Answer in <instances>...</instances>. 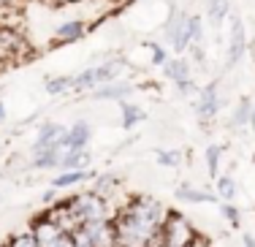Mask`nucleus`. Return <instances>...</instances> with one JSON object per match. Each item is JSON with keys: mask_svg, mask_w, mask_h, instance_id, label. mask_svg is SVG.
Wrapping results in <instances>:
<instances>
[{"mask_svg": "<svg viewBox=\"0 0 255 247\" xmlns=\"http://www.w3.org/2000/svg\"><path fill=\"white\" fill-rule=\"evenodd\" d=\"M215 193H217V198H223V201H236L239 185H236V179L231 177V174H220V177L215 179Z\"/></svg>", "mask_w": 255, "mask_h": 247, "instance_id": "nucleus-21", "label": "nucleus"}, {"mask_svg": "<svg viewBox=\"0 0 255 247\" xmlns=\"http://www.w3.org/2000/svg\"><path fill=\"white\" fill-rule=\"evenodd\" d=\"M44 90L49 95H65V93H71V76H63V74L46 76V79H44Z\"/></svg>", "mask_w": 255, "mask_h": 247, "instance_id": "nucleus-23", "label": "nucleus"}, {"mask_svg": "<svg viewBox=\"0 0 255 247\" xmlns=\"http://www.w3.org/2000/svg\"><path fill=\"white\" fill-rule=\"evenodd\" d=\"M247 52V30L239 14H231V33H228V52H226V68H234Z\"/></svg>", "mask_w": 255, "mask_h": 247, "instance_id": "nucleus-7", "label": "nucleus"}, {"mask_svg": "<svg viewBox=\"0 0 255 247\" xmlns=\"http://www.w3.org/2000/svg\"><path fill=\"white\" fill-rule=\"evenodd\" d=\"M65 128L63 123H54V120H46V123L38 125L35 130V141H33V152H41V149H57L65 144Z\"/></svg>", "mask_w": 255, "mask_h": 247, "instance_id": "nucleus-8", "label": "nucleus"}, {"mask_svg": "<svg viewBox=\"0 0 255 247\" xmlns=\"http://www.w3.org/2000/svg\"><path fill=\"white\" fill-rule=\"evenodd\" d=\"M250 130H255V98H253V114H250Z\"/></svg>", "mask_w": 255, "mask_h": 247, "instance_id": "nucleus-33", "label": "nucleus"}, {"mask_svg": "<svg viewBox=\"0 0 255 247\" xmlns=\"http://www.w3.org/2000/svg\"><path fill=\"white\" fill-rule=\"evenodd\" d=\"M90 163H93V152H90V149H68V147H60L57 171H71V168H90Z\"/></svg>", "mask_w": 255, "mask_h": 247, "instance_id": "nucleus-14", "label": "nucleus"}, {"mask_svg": "<svg viewBox=\"0 0 255 247\" xmlns=\"http://www.w3.org/2000/svg\"><path fill=\"white\" fill-rule=\"evenodd\" d=\"M98 177L95 168H71V171H60L57 177H52V188L54 190H65V188H76V185L93 182Z\"/></svg>", "mask_w": 255, "mask_h": 247, "instance_id": "nucleus-12", "label": "nucleus"}, {"mask_svg": "<svg viewBox=\"0 0 255 247\" xmlns=\"http://www.w3.org/2000/svg\"><path fill=\"white\" fill-rule=\"evenodd\" d=\"M123 57H106L103 63L98 65H90V68H82L79 74L71 76V93L76 95H84V93H93L95 87H101V84L106 82H114L120 79V74H123Z\"/></svg>", "mask_w": 255, "mask_h": 247, "instance_id": "nucleus-2", "label": "nucleus"}, {"mask_svg": "<svg viewBox=\"0 0 255 247\" xmlns=\"http://www.w3.org/2000/svg\"><path fill=\"white\" fill-rule=\"evenodd\" d=\"M0 247H11V245H8V242H3V245H0Z\"/></svg>", "mask_w": 255, "mask_h": 247, "instance_id": "nucleus-37", "label": "nucleus"}, {"mask_svg": "<svg viewBox=\"0 0 255 247\" xmlns=\"http://www.w3.org/2000/svg\"><path fill=\"white\" fill-rule=\"evenodd\" d=\"M220 212H223V218H226L234 228H239V223H242V212L236 209V204L234 201H223L220 204Z\"/></svg>", "mask_w": 255, "mask_h": 247, "instance_id": "nucleus-27", "label": "nucleus"}, {"mask_svg": "<svg viewBox=\"0 0 255 247\" xmlns=\"http://www.w3.org/2000/svg\"><path fill=\"white\" fill-rule=\"evenodd\" d=\"M120 177H114V174H98V177L93 179V190L98 193V196L103 198H109V201L114 204V196H117V190H120ZM114 209H117V204H114Z\"/></svg>", "mask_w": 255, "mask_h": 247, "instance_id": "nucleus-18", "label": "nucleus"}, {"mask_svg": "<svg viewBox=\"0 0 255 247\" xmlns=\"http://www.w3.org/2000/svg\"><path fill=\"white\" fill-rule=\"evenodd\" d=\"M190 46H206L204 44V19L190 14Z\"/></svg>", "mask_w": 255, "mask_h": 247, "instance_id": "nucleus-25", "label": "nucleus"}, {"mask_svg": "<svg viewBox=\"0 0 255 247\" xmlns=\"http://www.w3.org/2000/svg\"><path fill=\"white\" fill-rule=\"evenodd\" d=\"M155 160H157L163 168H177V166H182V160H185V158H182L179 149H157Z\"/></svg>", "mask_w": 255, "mask_h": 247, "instance_id": "nucleus-24", "label": "nucleus"}, {"mask_svg": "<svg viewBox=\"0 0 255 247\" xmlns=\"http://www.w3.org/2000/svg\"><path fill=\"white\" fill-rule=\"evenodd\" d=\"M196 237L198 234L193 228V223L177 209H168L163 231H160V247H190L196 242Z\"/></svg>", "mask_w": 255, "mask_h": 247, "instance_id": "nucleus-3", "label": "nucleus"}, {"mask_svg": "<svg viewBox=\"0 0 255 247\" xmlns=\"http://www.w3.org/2000/svg\"><path fill=\"white\" fill-rule=\"evenodd\" d=\"M123 3H125V5H130V3H136V0H123Z\"/></svg>", "mask_w": 255, "mask_h": 247, "instance_id": "nucleus-35", "label": "nucleus"}, {"mask_svg": "<svg viewBox=\"0 0 255 247\" xmlns=\"http://www.w3.org/2000/svg\"><path fill=\"white\" fill-rule=\"evenodd\" d=\"M84 234L90 237L93 247H117V231H114V218L112 220H98L82 226Z\"/></svg>", "mask_w": 255, "mask_h": 247, "instance_id": "nucleus-9", "label": "nucleus"}, {"mask_svg": "<svg viewBox=\"0 0 255 247\" xmlns=\"http://www.w3.org/2000/svg\"><path fill=\"white\" fill-rule=\"evenodd\" d=\"M174 196H177L179 201H187V204H215L217 201L215 193L201 190V188H196V185H190V182H182L179 188L174 190Z\"/></svg>", "mask_w": 255, "mask_h": 247, "instance_id": "nucleus-17", "label": "nucleus"}, {"mask_svg": "<svg viewBox=\"0 0 255 247\" xmlns=\"http://www.w3.org/2000/svg\"><path fill=\"white\" fill-rule=\"evenodd\" d=\"M0 120H5V104L0 101Z\"/></svg>", "mask_w": 255, "mask_h": 247, "instance_id": "nucleus-34", "label": "nucleus"}, {"mask_svg": "<svg viewBox=\"0 0 255 247\" xmlns=\"http://www.w3.org/2000/svg\"><path fill=\"white\" fill-rule=\"evenodd\" d=\"M87 35V22L84 19H65L54 27L52 44H76Z\"/></svg>", "mask_w": 255, "mask_h": 247, "instance_id": "nucleus-11", "label": "nucleus"}, {"mask_svg": "<svg viewBox=\"0 0 255 247\" xmlns=\"http://www.w3.org/2000/svg\"><path fill=\"white\" fill-rule=\"evenodd\" d=\"M147 120V112L141 109V106L130 104V101H123V117H120V125H123L125 130H133L138 123H144Z\"/></svg>", "mask_w": 255, "mask_h": 247, "instance_id": "nucleus-19", "label": "nucleus"}, {"mask_svg": "<svg viewBox=\"0 0 255 247\" xmlns=\"http://www.w3.org/2000/svg\"><path fill=\"white\" fill-rule=\"evenodd\" d=\"M163 68V76H166L171 84H177V93L182 98H187V95L198 93L196 87V76H193V63L187 60L185 55H177V57H168L166 63L160 65Z\"/></svg>", "mask_w": 255, "mask_h": 247, "instance_id": "nucleus-5", "label": "nucleus"}, {"mask_svg": "<svg viewBox=\"0 0 255 247\" xmlns=\"http://www.w3.org/2000/svg\"><path fill=\"white\" fill-rule=\"evenodd\" d=\"M168 209L152 196H133L114 212L117 247H160Z\"/></svg>", "mask_w": 255, "mask_h": 247, "instance_id": "nucleus-1", "label": "nucleus"}, {"mask_svg": "<svg viewBox=\"0 0 255 247\" xmlns=\"http://www.w3.org/2000/svg\"><path fill=\"white\" fill-rule=\"evenodd\" d=\"M57 160H60V147L57 149H41V152H33V160H30V166L35 168V171H57Z\"/></svg>", "mask_w": 255, "mask_h": 247, "instance_id": "nucleus-20", "label": "nucleus"}, {"mask_svg": "<svg viewBox=\"0 0 255 247\" xmlns=\"http://www.w3.org/2000/svg\"><path fill=\"white\" fill-rule=\"evenodd\" d=\"M250 114H253V98L250 95H242V98L234 104V112H231L228 125L234 130H247L250 128Z\"/></svg>", "mask_w": 255, "mask_h": 247, "instance_id": "nucleus-15", "label": "nucleus"}, {"mask_svg": "<svg viewBox=\"0 0 255 247\" xmlns=\"http://www.w3.org/2000/svg\"><path fill=\"white\" fill-rule=\"evenodd\" d=\"M93 141V125L87 120H76L74 125H68V133H65V144L68 149H90Z\"/></svg>", "mask_w": 255, "mask_h": 247, "instance_id": "nucleus-13", "label": "nucleus"}, {"mask_svg": "<svg viewBox=\"0 0 255 247\" xmlns=\"http://www.w3.org/2000/svg\"><path fill=\"white\" fill-rule=\"evenodd\" d=\"M57 5H74V3H84V0H54Z\"/></svg>", "mask_w": 255, "mask_h": 247, "instance_id": "nucleus-32", "label": "nucleus"}, {"mask_svg": "<svg viewBox=\"0 0 255 247\" xmlns=\"http://www.w3.org/2000/svg\"><path fill=\"white\" fill-rule=\"evenodd\" d=\"M147 46H149V57H152V65H157V68H160V65L166 63L168 57H171V55H168V49H166V46H163V44H157V41H149Z\"/></svg>", "mask_w": 255, "mask_h": 247, "instance_id": "nucleus-28", "label": "nucleus"}, {"mask_svg": "<svg viewBox=\"0 0 255 247\" xmlns=\"http://www.w3.org/2000/svg\"><path fill=\"white\" fill-rule=\"evenodd\" d=\"M190 247H209V242H206L204 237H196V242H193Z\"/></svg>", "mask_w": 255, "mask_h": 247, "instance_id": "nucleus-31", "label": "nucleus"}, {"mask_svg": "<svg viewBox=\"0 0 255 247\" xmlns=\"http://www.w3.org/2000/svg\"><path fill=\"white\" fill-rule=\"evenodd\" d=\"M93 101H128L133 95V84L130 82H120V79H114V82H106V84H101V87H95L93 93H87Z\"/></svg>", "mask_w": 255, "mask_h": 247, "instance_id": "nucleus-10", "label": "nucleus"}, {"mask_svg": "<svg viewBox=\"0 0 255 247\" xmlns=\"http://www.w3.org/2000/svg\"><path fill=\"white\" fill-rule=\"evenodd\" d=\"M204 158H206V171H209V177L217 179V177H220L223 144H209V147H206V152H204Z\"/></svg>", "mask_w": 255, "mask_h": 247, "instance_id": "nucleus-22", "label": "nucleus"}, {"mask_svg": "<svg viewBox=\"0 0 255 247\" xmlns=\"http://www.w3.org/2000/svg\"><path fill=\"white\" fill-rule=\"evenodd\" d=\"M8 245L11 247H38V239L33 237V231H30V228H25V231L14 234V237L8 239Z\"/></svg>", "mask_w": 255, "mask_h": 247, "instance_id": "nucleus-26", "label": "nucleus"}, {"mask_svg": "<svg viewBox=\"0 0 255 247\" xmlns=\"http://www.w3.org/2000/svg\"><path fill=\"white\" fill-rule=\"evenodd\" d=\"M223 101H220V82H206L201 90H198V98H196V114L204 125H209L212 120L217 117Z\"/></svg>", "mask_w": 255, "mask_h": 247, "instance_id": "nucleus-6", "label": "nucleus"}, {"mask_svg": "<svg viewBox=\"0 0 255 247\" xmlns=\"http://www.w3.org/2000/svg\"><path fill=\"white\" fill-rule=\"evenodd\" d=\"M163 38H166L168 49H171L174 55H185V52L190 49V14L174 5L171 16H168L166 25H163Z\"/></svg>", "mask_w": 255, "mask_h": 247, "instance_id": "nucleus-4", "label": "nucleus"}, {"mask_svg": "<svg viewBox=\"0 0 255 247\" xmlns=\"http://www.w3.org/2000/svg\"><path fill=\"white\" fill-rule=\"evenodd\" d=\"M231 0H206V22H209V27L220 30L223 22L231 19Z\"/></svg>", "mask_w": 255, "mask_h": 247, "instance_id": "nucleus-16", "label": "nucleus"}, {"mask_svg": "<svg viewBox=\"0 0 255 247\" xmlns=\"http://www.w3.org/2000/svg\"><path fill=\"white\" fill-rule=\"evenodd\" d=\"M242 245H245V247H255V237H253V234H242Z\"/></svg>", "mask_w": 255, "mask_h": 247, "instance_id": "nucleus-30", "label": "nucleus"}, {"mask_svg": "<svg viewBox=\"0 0 255 247\" xmlns=\"http://www.w3.org/2000/svg\"><path fill=\"white\" fill-rule=\"evenodd\" d=\"M3 3H14V0H0V5H3Z\"/></svg>", "mask_w": 255, "mask_h": 247, "instance_id": "nucleus-36", "label": "nucleus"}, {"mask_svg": "<svg viewBox=\"0 0 255 247\" xmlns=\"http://www.w3.org/2000/svg\"><path fill=\"white\" fill-rule=\"evenodd\" d=\"M49 247H76V245H74V239H71V231H65V234H60Z\"/></svg>", "mask_w": 255, "mask_h": 247, "instance_id": "nucleus-29", "label": "nucleus"}]
</instances>
